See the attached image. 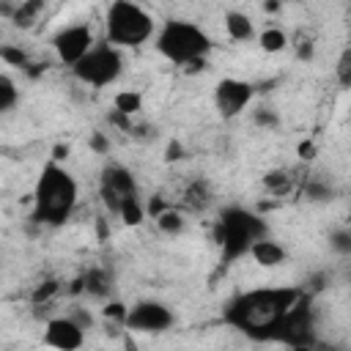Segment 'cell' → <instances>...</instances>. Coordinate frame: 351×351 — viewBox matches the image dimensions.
I'll use <instances>...</instances> for the list:
<instances>
[{
	"instance_id": "30bf717a",
	"label": "cell",
	"mask_w": 351,
	"mask_h": 351,
	"mask_svg": "<svg viewBox=\"0 0 351 351\" xmlns=\"http://www.w3.org/2000/svg\"><path fill=\"white\" fill-rule=\"evenodd\" d=\"M252 93H255V88L247 80H233V77L219 80L214 88V107H217L219 118L230 121V118L241 115L250 107Z\"/></svg>"
},
{
	"instance_id": "d6a6232c",
	"label": "cell",
	"mask_w": 351,
	"mask_h": 351,
	"mask_svg": "<svg viewBox=\"0 0 351 351\" xmlns=\"http://www.w3.org/2000/svg\"><path fill=\"white\" fill-rule=\"evenodd\" d=\"M88 145H90L96 154H107V151H110V140H107L101 132H93L90 140H88Z\"/></svg>"
},
{
	"instance_id": "9c48e42d",
	"label": "cell",
	"mask_w": 351,
	"mask_h": 351,
	"mask_svg": "<svg viewBox=\"0 0 351 351\" xmlns=\"http://www.w3.org/2000/svg\"><path fill=\"white\" fill-rule=\"evenodd\" d=\"M173 324H176L173 310L162 302H154V299H145V302H137V304L126 307V318H123L126 329L143 332V335H162Z\"/></svg>"
},
{
	"instance_id": "7402d4cb",
	"label": "cell",
	"mask_w": 351,
	"mask_h": 351,
	"mask_svg": "<svg viewBox=\"0 0 351 351\" xmlns=\"http://www.w3.org/2000/svg\"><path fill=\"white\" fill-rule=\"evenodd\" d=\"M16 101H19V88H16V82H14L8 74L0 71V112L14 110Z\"/></svg>"
},
{
	"instance_id": "4fadbf2b",
	"label": "cell",
	"mask_w": 351,
	"mask_h": 351,
	"mask_svg": "<svg viewBox=\"0 0 351 351\" xmlns=\"http://www.w3.org/2000/svg\"><path fill=\"white\" fill-rule=\"evenodd\" d=\"M82 293H88L90 299H110L112 296V288H115V280H112V274L107 271V269H101V266H90L82 277Z\"/></svg>"
},
{
	"instance_id": "44dd1931",
	"label": "cell",
	"mask_w": 351,
	"mask_h": 351,
	"mask_svg": "<svg viewBox=\"0 0 351 351\" xmlns=\"http://www.w3.org/2000/svg\"><path fill=\"white\" fill-rule=\"evenodd\" d=\"M0 60L8 63V66H14V69H25V71L33 66L30 63V55L22 47H16V44H0Z\"/></svg>"
},
{
	"instance_id": "ab89813d",
	"label": "cell",
	"mask_w": 351,
	"mask_h": 351,
	"mask_svg": "<svg viewBox=\"0 0 351 351\" xmlns=\"http://www.w3.org/2000/svg\"><path fill=\"white\" fill-rule=\"evenodd\" d=\"M277 8H280V0H266L263 3V11H269V14H274Z\"/></svg>"
},
{
	"instance_id": "4316f807",
	"label": "cell",
	"mask_w": 351,
	"mask_h": 351,
	"mask_svg": "<svg viewBox=\"0 0 351 351\" xmlns=\"http://www.w3.org/2000/svg\"><path fill=\"white\" fill-rule=\"evenodd\" d=\"M335 77L340 82V88H348L351 85V49L346 47L337 58V66H335Z\"/></svg>"
},
{
	"instance_id": "5b68a950",
	"label": "cell",
	"mask_w": 351,
	"mask_h": 351,
	"mask_svg": "<svg viewBox=\"0 0 351 351\" xmlns=\"http://www.w3.org/2000/svg\"><path fill=\"white\" fill-rule=\"evenodd\" d=\"M104 33L112 47H140L154 36V16L134 0H112L104 16Z\"/></svg>"
},
{
	"instance_id": "ffe728a7",
	"label": "cell",
	"mask_w": 351,
	"mask_h": 351,
	"mask_svg": "<svg viewBox=\"0 0 351 351\" xmlns=\"http://www.w3.org/2000/svg\"><path fill=\"white\" fill-rule=\"evenodd\" d=\"M302 195L310 200V203H326L335 197V189L329 181H321V178H307L304 186H302Z\"/></svg>"
},
{
	"instance_id": "74e56055",
	"label": "cell",
	"mask_w": 351,
	"mask_h": 351,
	"mask_svg": "<svg viewBox=\"0 0 351 351\" xmlns=\"http://www.w3.org/2000/svg\"><path fill=\"white\" fill-rule=\"evenodd\" d=\"M52 151H55V154H52V162H60V159L69 156V145H55Z\"/></svg>"
},
{
	"instance_id": "ba28073f",
	"label": "cell",
	"mask_w": 351,
	"mask_h": 351,
	"mask_svg": "<svg viewBox=\"0 0 351 351\" xmlns=\"http://www.w3.org/2000/svg\"><path fill=\"white\" fill-rule=\"evenodd\" d=\"M99 197H101V203H104V208L110 214H118V208L129 197H140L134 173L129 167L118 165V162L104 165L101 173H99Z\"/></svg>"
},
{
	"instance_id": "52a82bcc",
	"label": "cell",
	"mask_w": 351,
	"mask_h": 351,
	"mask_svg": "<svg viewBox=\"0 0 351 351\" xmlns=\"http://www.w3.org/2000/svg\"><path fill=\"white\" fill-rule=\"evenodd\" d=\"M74 77L82 82V85H90V88H107L112 85L121 74H123V58L118 52V47H112L110 41H101V44H93L74 66H71Z\"/></svg>"
},
{
	"instance_id": "d4e9b609",
	"label": "cell",
	"mask_w": 351,
	"mask_h": 351,
	"mask_svg": "<svg viewBox=\"0 0 351 351\" xmlns=\"http://www.w3.org/2000/svg\"><path fill=\"white\" fill-rule=\"evenodd\" d=\"M118 217H121L126 225H140V222H143V217H145V208H143L140 197H129V200L118 208Z\"/></svg>"
},
{
	"instance_id": "3957f363",
	"label": "cell",
	"mask_w": 351,
	"mask_h": 351,
	"mask_svg": "<svg viewBox=\"0 0 351 351\" xmlns=\"http://www.w3.org/2000/svg\"><path fill=\"white\" fill-rule=\"evenodd\" d=\"M266 233H269V225L252 208H244V206H225V208H219V219L214 225V239L219 244L222 263L230 266L239 258H244L250 252L252 241H258Z\"/></svg>"
},
{
	"instance_id": "1f68e13d",
	"label": "cell",
	"mask_w": 351,
	"mask_h": 351,
	"mask_svg": "<svg viewBox=\"0 0 351 351\" xmlns=\"http://www.w3.org/2000/svg\"><path fill=\"white\" fill-rule=\"evenodd\" d=\"M69 318L77 321L82 329H93V315H90L88 310H82V307H74V310L69 313Z\"/></svg>"
},
{
	"instance_id": "83f0119b",
	"label": "cell",
	"mask_w": 351,
	"mask_h": 351,
	"mask_svg": "<svg viewBox=\"0 0 351 351\" xmlns=\"http://www.w3.org/2000/svg\"><path fill=\"white\" fill-rule=\"evenodd\" d=\"M329 247L335 252H340V255H348L351 252V233H348V228H335L329 233Z\"/></svg>"
},
{
	"instance_id": "d590c367",
	"label": "cell",
	"mask_w": 351,
	"mask_h": 351,
	"mask_svg": "<svg viewBox=\"0 0 351 351\" xmlns=\"http://www.w3.org/2000/svg\"><path fill=\"white\" fill-rule=\"evenodd\" d=\"M299 156H302V159H313V156H315V143H313V140L299 143Z\"/></svg>"
},
{
	"instance_id": "e575fe53",
	"label": "cell",
	"mask_w": 351,
	"mask_h": 351,
	"mask_svg": "<svg viewBox=\"0 0 351 351\" xmlns=\"http://www.w3.org/2000/svg\"><path fill=\"white\" fill-rule=\"evenodd\" d=\"M181 156H184V145L173 140V143L167 145V154H165V159H167V162H173V159H181Z\"/></svg>"
},
{
	"instance_id": "484cf974",
	"label": "cell",
	"mask_w": 351,
	"mask_h": 351,
	"mask_svg": "<svg viewBox=\"0 0 351 351\" xmlns=\"http://www.w3.org/2000/svg\"><path fill=\"white\" fill-rule=\"evenodd\" d=\"M60 291V282L58 280H44V282H38L36 288H33V293H30V302L33 304H44V302H52V296Z\"/></svg>"
},
{
	"instance_id": "ac0fdd59",
	"label": "cell",
	"mask_w": 351,
	"mask_h": 351,
	"mask_svg": "<svg viewBox=\"0 0 351 351\" xmlns=\"http://www.w3.org/2000/svg\"><path fill=\"white\" fill-rule=\"evenodd\" d=\"M263 189L271 195H288L293 189V176L288 170H269L263 176Z\"/></svg>"
},
{
	"instance_id": "277c9868",
	"label": "cell",
	"mask_w": 351,
	"mask_h": 351,
	"mask_svg": "<svg viewBox=\"0 0 351 351\" xmlns=\"http://www.w3.org/2000/svg\"><path fill=\"white\" fill-rule=\"evenodd\" d=\"M156 49L176 66H197L211 52V38L203 27L186 19H167L156 33Z\"/></svg>"
},
{
	"instance_id": "e0dca14e",
	"label": "cell",
	"mask_w": 351,
	"mask_h": 351,
	"mask_svg": "<svg viewBox=\"0 0 351 351\" xmlns=\"http://www.w3.org/2000/svg\"><path fill=\"white\" fill-rule=\"evenodd\" d=\"M225 30L233 41H250L252 38V19L244 11H228L225 14Z\"/></svg>"
},
{
	"instance_id": "6da1fadb",
	"label": "cell",
	"mask_w": 351,
	"mask_h": 351,
	"mask_svg": "<svg viewBox=\"0 0 351 351\" xmlns=\"http://www.w3.org/2000/svg\"><path fill=\"white\" fill-rule=\"evenodd\" d=\"M302 291L296 285H280V288H252L239 293L236 299L228 302L222 321L241 335L252 340H269L271 329L282 318V313L293 304V299Z\"/></svg>"
},
{
	"instance_id": "7a4b0ae2",
	"label": "cell",
	"mask_w": 351,
	"mask_h": 351,
	"mask_svg": "<svg viewBox=\"0 0 351 351\" xmlns=\"http://www.w3.org/2000/svg\"><path fill=\"white\" fill-rule=\"evenodd\" d=\"M77 197H80V186H77L74 176L60 162H47L44 170L38 173L36 189H33L30 219L36 225L58 228L74 214Z\"/></svg>"
},
{
	"instance_id": "f546056e",
	"label": "cell",
	"mask_w": 351,
	"mask_h": 351,
	"mask_svg": "<svg viewBox=\"0 0 351 351\" xmlns=\"http://www.w3.org/2000/svg\"><path fill=\"white\" fill-rule=\"evenodd\" d=\"M326 285H329V274H326V271H315V274H310V277L304 280V285H299V291L315 296V293H321Z\"/></svg>"
},
{
	"instance_id": "8fae6325",
	"label": "cell",
	"mask_w": 351,
	"mask_h": 351,
	"mask_svg": "<svg viewBox=\"0 0 351 351\" xmlns=\"http://www.w3.org/2000/svg\"><path fill=\"white\" fill-rule=\"evenodd\" d=\"M93 44L96 41H93V33L88 25H69L52 36V49H55L58 60L66 66H74Z\"/></svg>"
},
{
	"instance_id": "4dcf8cb0",
	"label": "cell",
	"mask_w": 351,
	"mask_h": 351,
	"mask_svg": "<svg viewBox=\"0 0 351 351\" xmlns=\"http://www.w3.org/2000/svg\"><path fill=\"white\" fill-rule=\"evenodd\" d=\"M104 318L107 321H115V324H123V318H126V304L123 302H118V299H104Z\"/></svg>"
},
{
	"instance_id": "f1b7e54d",
	"label": "cell",
	"mask_w": 351,
	"mask_h": 351,
	"mask_svg": "<svg viewBox=\"0 0 351 351\" xmlns=\"http://www.w3.org/2000/svg\"><path fill=\"white\" fill-rule=\"evenodd\" d=\"M252 123L255 126H263V129H277L280 126V115L271 110V107H258L255 112H252Z\"/></svg>"
},
{
	"instance_id": "7c38bea8",
	"label": "cell",
	"mask_w": 351,
	"mask_h": 351,
	"mask_svg": "<svg viewBox=\"0 0 351 351\" xmlns=\"http://www.w3.org/2000/svg\"><path fill=\"white\" fill-rule=\"evenodd\" d=\"M44 343L52 348H63V351H74L85 343V329L71 321L69 315H55L47 318V329H44Z\"/></svg>"
},
{
	"instance_id": "cb8c5ba5",
	"label": "cell",
	"mask_w": 351,
	"mask_h": 351,
	"mask_svg": "<svg viewBox=\"0 0 351 351\" xmlns=\"http://www.w3.org/2000/svg\"><path fill=\"white\" fill-rule=\"evenodd\" d=\"M258 41H261L263 52H280V49H285L288 36H285V30H280V27H266Z\"/></svg>"
},
{
	"instance_id": "836d02e7",
	"label": "cell",
	"mask_w": 351,
	"mask_h": 351,
	"mask_svg": "<svg viewBox=\"0 0 351 351\" xmlns=\"http://www.w3.org/2000/svg\"><path fill=\"white\" fill-rule=\"evenodd\" d=\"M296 58H299V60H310V58H313V41H299Z\"/></svg>"
},
{
	"instance_id": "d6986e66",
	"label": "cell",
	"mask_w": 351,
	"mask_h": 351,
	"mask_svg": "<svg viewBox=\"0 0 351 351\" xmlns=\"http://www.w3.org/2000/svg\"><path fill=\"white\" fill-rule=\"evenodd\" d=\"M156 228L162 230V233H167V236H176V233H181L184 228H186V219H184V214L181 211H176V208H165V211H159L156 217Z\"/></svg>"
},
{
	"instance_id": "8d00e7d4",
	"label": "cell",
	"mask_w": 351,
	"mask_h": 351,
	"mask_svg": "<svg viewBox=\"0 0 351 351\" xmlns=\"http://www.w3.org/2000/svg\"><path fill=\"white\" fill-rule=\"evenodd\" d=\"M165 208H167V203H165L162 197H151V200H148V214H151V217H156V214L165 211Z\"/></svg>"
},
{
	"instance_id": "f35d334b",
	"label": "cell",
	"mask_w": 351,
	"mask_h": 351,
	"mask_svg": "<svg viewBox=\"0 0 351 351\" xmlns=\"http://www.w3.org/2000/svg\"><path fill=\"white\" fill-rule=\"evenodd\" d=\"M96 230H99V239L104 241V239H107V233H110V230H107V219H96Z\"/></svg>"
},
{
	"instance_id": "2e32d148",
	"label": "cell",
	"mask_w": 351,
	"mask_h": 351,
	"mask_svg": "<svg viewBox=\"0 0 351 351\" xmlns=\"http://www.w3.org/2000/svg\"><path fill=\"white\" fill-rule=\"evenodd\" d=\"M44 8H47V0H22L19 5H14V14H11L14 27H22V30L33 27L44 14Z\"/></svg>"
},
{
	"instance_id": "9a60e30c",
	"label": "cell",
	"mask_w": 351,
	"mask_h": 351,
	"mask_svg": "<svg viewBox=\"0 0 351 351\" xmlns=\"http://www.w3.org/2000/svg\"><path fill=\"white\" fill-rule=\"evenodd\" d=\"M184 203L192 208V211H206L211 203H214V192H211V184L206 178H192L184 189Z\"/></svg>"
},
{
	"instance_id": "603a6c76",
	"label": "cell",
	"mask_w": 351,
	"mask_h": 351,
	"mask_svg": "<svg viewBox=\"0 0 351 351\" xmlns=\"http://www.w3.org/2000/svg\"><path fill=\"white\" fill-rule=\"evenodd\" d=\"M115 110L118 112H123V115H134V112H140L143 110V96L137 93V90H121V93H115Z\"/></svg>"
},
{
	"instance_id": "8992f818",
	"label": "cell",
	"mask_w": 351,
	"mask_h": 351,
	"mask_svg": "<svg viewBox=\"0 0 351 351\" xmlns=\"http://www.w3.org/2000/svg\"><path fill=\"white\" fill-rule=\"evenodd\" d=\"M315 332H318V321H315L313 296L302 291L293 299V304L282 313V318L271 329V337L269 340L282 343V346H291V348H315L318 346Z\"/></svg>"
},
{
	"instance_id": "5bb4252c",
	"label": "cell",
	"mask_w": 351,
	"mask_h": 351,
	"mask_svg": "<svg viewBox=\"0 0 351 351\" xmlns=\"http://www.w3.org/2000/svg\"><path fill=\"white\" fill-rule=\"evenodd\" d=\"M247 255H252V261H255L258 266H266V269L280 266V263L288 258L285 247H282L280 241L269 239V236H261L258 241H252V247H250V252H247Z\"/></svg>"
}]
</instances>
